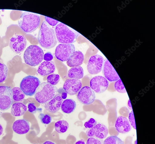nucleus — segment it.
<instances>
[{
	"instance_id": "obj_1",
	"label": "nucleus",
	"mask_w": 155,
	"mask_h": 144,
	"mask_svg": "<svg viewBox=\"0 0 155 144\" xmlns=\"http://www.w3.org/2000/svg\"><path fill=\"white\" fill-rule=\"evenodd\" d=\"M38 39L41 46L45 49L53 48L57 43L54 30L46 21H44L42 24Z\"/></svg>"
},
{
	"instance_id": "obj_2",
	"label": "nucleus",
	"mask_w": 155,
	"mask_h": 144,
	"mask_svg": "<svg viewBox=\"0 0 155 144\" xmlns=\"http://www.w3.org/2000/svg\"><path fill=\"white\" fill-rule=\"evenodd\" d=\"M55 34L59 43L72 44L75 42L80 34L65 24L60 23L55 28Z\"/></svg>"
},
{
	"instance_id": "obj_3",
	"label": "nucleus",
	"mask_w": 155,
	"mask_h": 144,
	"mask_svg": "<svg viewBox=\"0 0 155 144\" xmlns=\"http://www.w3.org/2000/svg\"><path fill=\"white\" fill-rule=\"evenodd\" d=\"M21 29L27 33H30L38 28L40 23V16L38 15L28 12H24L18 20Z\"/></svg>"
},
{
	"instance_id": "obj_4",
	"label": "nucleus",
	"mask_w": 155,
	"mask_h": 144,
	"mask_svg": "<svg viewBox=\"0 0 155 144\" xmlns=\"http://www.w3.org/2000/svg\"><path fill=\"white\" fill-rule=\"evenodd\" d=\"M58 92L56 86L45 82L40 84L37 88L35 98L39 103L45 104L52 99Z\"/></svg>"
},
{
	"instance_id": "obj_5",
	"label": "nucleus",
	"mask_w": 155,
	"mask_h": 144,
	"mask_svg": "<svg viewBox=\"0 0 155 144\" xmlns=\"http://www.w3.org/2000/svg\"><path fill=\"white\" fill-rule=\"evenodd\" d=\"M44 56V52L41 47L37 45H31L25 50L23 57L26 64L34 67L42 61Z\"/></svg>"
},
{
	"instance_id": "obj_6",
	"label": "nucleus",
	"mask_w": 155,
	"mask_h": 144,
	"mask_svg": "<svg viewBox=\"0 0 155 144\" xmlns=\"http://www.w3.org/2000/svg\"><path fill=\"white\" fill-rule=\"evenodd\" d=\"M40 84V81L36 77L28 76L23 79L20 84V88L25 95L31 97L35 94Z\"/></svg>"
},
{
	"instance_id": "obj_7",
	"label": "nucleus",
	"mask_w": 155,
	"mask_h": 144,
	"mask_svg": "<svg viewBox=\"0 0 155 144\" xmlns=\"http://www.w3.org/2000/svg\"><path fill=\"white\" fill-rule=\"evenodd\" d=\"M12 88L6 86H0V110L5 111L12 106L14 101Z\"/></svg>"
},
{
	"instance_id": "obj_8",
	"label": "nucleus",
	"mask_w": 155,
	"mask_h": 144,
	"mask_svg": "<svg viewBox=\"0 0 155 144\" xmlns=\"http://www.w3.org/2000/svg\"><path fill=\"white\" fill-rule=\"evenodd\" d=\"M75 52L74 46L72 44H61L56 47L55 55L57 58L64 62L68 61Z\"/></svg>"
},
{
	"instance_id": "obj_9",
	"label": "nucleus",
	"mask_w": 155,
	"mask_h": 144,
	"mask_svg": "<svg viewBox=\"0 0 155 144\" xmlns=\"http://www.w3.org/2000/svg\"><path fill=\"white\" fill-rule=\"evenodd\" d=\"M26 39L23 35L15 34L9 39V46L15 53L19 54L22 52L27 46Z\"/></svg>"
},
{
	"instance_id": "obj_10",
	"label": "nucleus",
	"mask_w": 155,
	"mask_h": 144,
	"mask_svg": "<svg viewBox=\"0 0 155 144\" xmlns=\"http://www.w3.org/2000/svg\"><path fill=\"white\" fill-rule=\"evenodd\" d=\"M104 59L99 55L92 56L89 59L87 66L89 73L91 75L97 74L102 69Z\"/></svg>"
},
{
	"instance_id": "obj_11",
	"label": "nucleus",
	"mask_w": 155,
	"mask_h": 144,
	"mask_svg": "<svg viewBox=\"0 0 155 144\" xmlns=\"http://www.w3.org/2000/svg\"><path fill=\"white\" fill-rule=\"evenodd\" d=\"M109 85L108 81L104 76H97L93 77L90 81V86L92 90L97 93H104Z\"/></svg>"
},
{
	"instance_id": "obj_12",
	"label": "nucleus",
	"mask_w": 155,
	"mask_h": 144,
	"mask_svg": "<svg viewBox=\"0 0 155 144\" xmlns=\"http://www.w3.org/2000/svg\"><path fill=\"white\" fill-rule=\"evenodd\" d=\"M77 97L81 103L84 105L93 103L96 98L94 92L88 86H85L82 88L78 94Z\"/></svg>"
},
{
	"instance_id": "obj_13",
	"label": "nucleus",
	"mask_w": 155,
	"mask_h": 144,
	"mask_svg": "<svg viewBox=\"0 0 155 144\" xmlns=\"http://www.w3.org/2000/svg\"><path fill=\"white\" fill-rule=\"evenodd\" d=\"M86 134L90 137L104 139L108 136V130L105 125L99 123L92 128L88 129L87 131Z\"/></svg>"
},
{
	"instance_id": "obj_14",
	"label": "nucleus",
	"mask_w": 155,
	"mask_h": 144,
	"mask_svg": "<svg viewBox=\"0 0 155 144\" xmlns=\"http://www.w3.org/2000/svg\"><path fill=\"white\" fill-rule=\"evenodd\" d=\"M102 70L103 75L109 82H116L120 79L117 73L107 59L104 61Z\"/></svg>"
},
{
	"instance_id": "obj_15",
	"label": "nucleus",
	"mask_w": 155,
	"mask_h": 144,
	"mask_svg": "<svg viewBox=\"0 0 155 144\" xmlns=\"http://www.w3.org/2000/svg\"><path fill=\"white\" fill-rule=\"evenodd\" d=\"M82 83L80 80L69 79L64 82L63 89L70 96L76 95L81 88Z\"/></svg>"
},
{
	"instance_id": "obj_16",
	"label": "nucleus",
	"mask_w": 155,
	"mask_h": 144,
	"mask_svg": "<svg viewBox=\"0 0 155 144\" xmlns=\"http://www.w3.org/2000/svg\"><path fill=\"white\" fill-rule=\"evenodd\" d=\"M63 100L61 95L57 94L52 99L45 104V108L50 113L57 112L60 110Z\"/></svg>"
},
{
	"instance_id": "obj_17",
	"label": "nucleus",
	"mask_w": 155,
	"mask_h": 144,
	"mask_svg": "<svg viewBox=\"0 0 155 144\" xmlns=\"http://www.w3.org/2000/svg\"><path fill=\"white\" fill-rule=\"evenodd\" d=\"M115 127L118 132L122 134H126L130 132L132 126L127 118L120 116L116 120Z\"/></svg>"
},
{
	"instance_id": "obj_18",
	"label": "nucleus",
	"mask_w": 155,
	"mask_h": 144,
	"mask_svg": "<svg viewBox=\"0 0 155 144\" xmlns=\"http://www.w3.org/2000/svg\"><path fill=\"white\" fill-rule=\"evenodd\" d=\"M12 128L14 132L17 134L23 135L29 132L30 125L27 120L22 119L15 121L13 124Z\"/></svg>"
},
{
	"instance_id": "obj_19",
	"label": "nucleus",
	"mask_w": 155,
	"mask_h": 144,
	"mask_svg": "<svg viewBox=\"0 0 155 144\" xmlns=\"http://www.w3.org/2000/svg\"><path fill=\"white\" fill-rule=\"evenodd\" d=\"M55 69L54 61H44L39 66L37 72L41 76H45L54 73Z\"/></svg>"
},
{
	"instance_id": "obj_20",
	"label": "nucleus",
	"mask_w": 155,
	"mask_h": 144,
	"mask_svg": "<svg viewBox=\"0 0 155 144\" xmlns=\"http://www.w3.org/2000/svg\"><path fill=\"white\" fill-rule=\"evenodd\" d=\"M84 55L80 51H75L71 58L67 61V64L69 67L73 68L80 66L83 63Z\"/></svg>"
},
{
	"instance_id": "obj_21",
	"label": "nucleus",
	"mask_w": 155,
	"mask_h": 144,
	"mask_svg": "<svg viewBox=\"0 0 155 144\" xmlns=\"http://www.w3.org/2000/svg\"><path fill=\"white\" fill-rule=\"evenodd\" d=\"M27 110V107L21 102L15 103L12 105L11 114L15 116H20L23 115Z\"/></svg>"
},
{
	"instance_id": "obj_22",
	"label": "nucleus",
	"mask_w": 155,
	"mask_h": 144,
	"mask_svg": "<svg viewBox=\"0 0 155 144\" xmlns=\"http://www.w3.org/2000/svg\"><path fill=\"white\" fill-rule=\"evenodd\" d=\"M76 106V102L74 100L72 99H67L63 101L61 109L64 113L69 114L74 111Z\"/></svg>"
},
{
	"instance_id": "obj_23",
	"label": "nucleus",
	"mask_w": 155,
	"mask_h": 144,
	"mask_svg": "<svg viewBox=\"0 0 155 144\" xmlns=\"http://www.w3.org/2000/svg\"><path fill=\"white\" fill-rule=\"evenodd\" d=\"M84 70L81 66L72 68L68 72V77L71 79L79 80L83 78Z\"/></svg>"
},
{
	"instance_id": "obj_24",
	"label": "nucleus",
	"mask_w": 155,
	"mask_h": 144,
	"mask_svg": "<svg viewBox=\"0 0 155 144\" xmlns=\"http://www.w3.org/2000/svg\"><path fill=\"white\" fill-rule=\"evenodd\" d=\"M69 127L67 121L61 120L56 122L55 124V129L56 132L60 134H62L67 132Z\"/></svg>"
},
{
	"instance_id": "obj_25",
	"label": "nucleus",
	"mask_w": 155,
	"mask_h": 144,
	"mask_svg": "<svg viewBox=\"0 0 155 144\" xmlns=\"http://www.w3.org/2000/svg\"><path fill=\"white\" fill-rule=\"evenodd\" d=\"M13 98L15 102L22 101L25 97V95L19 87H15L12 89Z\"/></svg>"
},
{
	"instance_id": "obj_26",
	"label": "nucleus",
	"mask_w": 155,
	"mask_h": 144,
	"mask_svg": "<svg viewBox=\"0 0 155 144\" xmlns=\"http://www.w3.org/2000/svg\"><path fill=\"white\" fill-rule=\"evenodd\" d=\"M103 144H124V142L118 137L111 136L107 138Z\"/></svg>"
},
{
	"instance_id": "obj_27",
	"label": "nucleus",
	"mask_w": 155,
	"mask_h": 144,
	"mask_svg": "<svg viewBox=\"0 0 155 144\" xmlns=\"http://www.w3.org/2000/svg\"><path fill=\"white\" fill-rule=\"evenodd\" d=\"M8 71L6 65L0 63V83H2L6 79Z\"/></svg>"
},
{
	"instance_id": "obj_28",
	"label": "nucleus",
	"mask_w": 155,
	"mask_h": 144,
	"mask_svg": "<svg viewBox=\"0 0 155 144\" xmlns=\"http://www.w3.org/2000/svg\"><path fill=\"white\" fill-rule=\"evenodd\" d=\"M48 83L53 85L58 84L60 80V76L57 74H53L49 75L47 78Z\"/></svg>"
},
{
	"instance_id": "obj_29",
	"label": "nucleus",
	"mask_w": 155,
	"mask_h": 144,
	"mask_svg": "<svg viewBox=\"0 0 155 144\" xmlns=\"http://www.w3.org/2000/svg\"><path fill=\"white\" fill-rule=\"evenodd\" d=\"M38 118L42 124L45 125L50 124L52 120L51 117L50 115L43 113H40L38 116Z\"/></svg>"
},
{
	"instance_id": "obj_30",
	"label": "nucleus",
	"mask_w": 155,
	"mask_h": 144,
	"mask_svg": "<svg viewBox=\"0 0 155 144\" xmlns=\"http://www.w3.org/2000/svg\"><path fill=\"white\" fill-rule=\"evenodd\" d=\"M114 87L115 90L119 93H126L124 86L120 79L115 82Z\"/></svg>"
},
{
	"instance_id": "obj_31",
	"label": "nucleus",
	"mask_w": 155,
	"mask_h": 144,
	"mask_svg": "<svg viewBox=\"0 0 155 144\" xmlns=\"http://www.w3.org/2000/svg\"><path fill=\"white\" fill-rule=\"evenodd\" d=\"M28 111L30 112L35 114L37 112L41 113L42 112V109L41 108H37L35 106L34 103H29L28 105Z\"/></svg>"
},
{
	"instance_id": "obj_32",
	"label": "nucleus",
	"mask_w": 155,
	"mask_h": 144,
	"mask_svg": "<svg viewBox=\"0 0 155 144\" xmlns=\"http://www.w3.org/2000/svg\"><path fill=\"white\" fill-rule=\"evenodd\" d=\"M97 123V121L94 119L91 118L86 122L84 125L86 128L91 129L95 126Z\"/></svg>"
},
{
	"instance_id": "obj_33",
	"label": "nucleus",
	"mask_w": 155,
	"mask_h": 144,
	"mask_svg": "<svg viewBox=\"0 0 155 144\" xmlns=\"http://www.w3.org/2000/svg\"><path fill=\"white\" fill-rule=\"evenodd\" d=\"M128 119L129 120V121H130L131 126H132L134 129H136L134 117L133 110L132 111L130 114H129Z\"/></svg>"
},
{
	"instance_id": "obj_34",
	"label": "nucleus",
	"mask_w": 155,
	"mask_h": 144,
	"mask_svg": "<svg viewBox=\"0 0 155 144\" xmlns=\"http://www.w3.org/2000/svg\"><path fill=\"white\" fill-rule=\"evenodd\" d=\"M45 19L46 22L50 25L54 26L57 25L59 22L57 20L45 16Z\"/></svg>"
},
{
	"instance_id": "obj_35",
	"label": "nucleus",
	"mask_w": 155,
	"mask_h": 144,
	"mask_svg": "<svg viewBox=\"0 0 155 144\" xmlns=\"http://www.w3.org/2000/svg\"><path fill=\"white\" fill-rule=\"evenodd\" d=\"M86 144H102V143L98 139L90 137L87 139Z\"/></svg>"
},
{
	"instance_id": "obj_36",
	"label": "nucleus",
	"mask_w": 155,
	"mask_h": 144,
	"mask_svg": "<svg viewBox=\"0 0 155 144\" xmlns=\"http://www.w3.org/2000/svg\"><path fill=\"white\" fill-rule=\"evenodd\" d=\"M44 59L46 61H51L53 59V56L50 52H48L44 55Z\"/></svg>"
},
{
	"instance_id": "obj_37",
	"label": "nucleus",
	"mask_w": 155,
	"mask_h": 144,
	"mask_svg": "<svg viewBox=\"0 0 155 144\" xmlns=\"http://www.w3.org/2000/svg\"><path fill=\"white\" fill-rule=\"evenodd\" d=\"M61 97L63 99H65L68 96V94L65 92H63L61 93Z\"/></svg>"
},
{
	"instance_id": "obj_38",
	"label": "nucleus",
	"mask_w": 155,
	"mask_h": 144,
	"mask_svg": "<svg viewBox=\"0 0 155 144\" xmlns=\"http://www.w3.org/2000/svg\"><path fill=\"white\" fill-rule=\"evenodd\" d=\"M127 107L129 109L132 111V107L130 100H128L127 103Z\"/></svg>"
},
{
	"instance_id": "obj_39",
	"label": "nucleus",
	"mask_w": 155,
	"mask_h": 144,
	"mask_svg": "<svg viewBox=\"0 0 155 144\" xmlns=\"http://www.w3.org/2000/svg\"><path fill=\"white\" fill-rule=\"evenodd\" d=\"M74 144H86V143L84 140L81 139L76 142Z\"/></svg>"
},
{
	"instance_id": "obj_40",
	"label": "nucleus",
	"mask_w": 155,
	"mask_h": 144,
	"mask_svg": "<svg viewBox=\"0 0 155 144\" xmlns=\"http://www.w3.org/2000/svg\"><path fill=\"white\" fill-rule=\"evenodd\" d=\"M3 132V128L2 125L0 124V136L2 135Z\"/></svg>"
},
{
	"instance_id": "obj_41",
	"label": "nucleus",
	"mask_w": 155,
	"mask_h": 144,
	"mask_svg": "<svg viewBox=\"0 0 155 144\" xmlns=\"http://www.w3.org/2000/svg\"><path fill=\"white\" fill-rule=\"evenodd\" d=\"M43 144H55L54 142L50 141H48L45 142Z\"/></svg>"
},
{
	"instance_id": "obj_42",
	"label": "nucleus",
	"mask_w": 155,
	"mask_h": 144,
	"mask_svg": "<svg viewBox=\"0 0 155 144\" xmlns=\"http://www.w3.org/2000/svg\"><path fill=\"white\" fill-rule=\"evenodd\" d=\"M134 144H137V140H136L134 142Z\"/></svg>"
},
{
	"instance_id": "obj_43",
	"label": "nucleus",
	"mask_w": 155,
	"mask_h": 144,
	"mask_svg": "<svg viewBox=\"0 0 155 144\" xmlns=\"http://www.w3.org/2000/svg\"><path fill=\"white\" fill-rule=\"evenodd\" d=\"M0 115H1V112H0Z\"/></svg>"
},
{
	"instance_id": "obj_44",
	"label": "nucleus",
	"mask_w": 155,
	"mask_h": 144,
	"mask_svg": "<svg viewBox=\"0 0 155 144\" xmlns=\"http://www.w3.org/2000/svg\"></svg>"
}]
</instances>
